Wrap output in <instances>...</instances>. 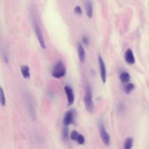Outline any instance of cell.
<instances>
[{
    "label": "cell",
    "mask_w": 149,
    "mask_h": 149,
    "mask_svg": "<svg viewBox=\"0 0 149 149\" xmlns=\"http://www.w3.org/2000/svg\"><path fill=\"white\" fill-rule=\"evenodd\" d=\"M68 136H69V130L68 126L64 125V127L62 129V136L63 140H67L68 139Z\"/></svg>",
    "instance_id": "cell-17"
},
{
    "label": "cell",
    "mask_w": 149,
    "mask_h": 149,
    "mask_svg": "<svg viewBox=\"0 0 149 149\" xmlns=\"http://www.w3.org/2000/svg\"><path fill=\"white\" fill-rule=\"evenodd\" d=\"M84 7H85L86 13L87 17L91 19L93 16V3L91 0H85Z\"/></svg>",
    "instance_id": "cell-10"
},
{
    "label": "cell",
    "mask_w": 149,
    "mask_h": 149,
    "mask_svg": "<svg viewBox=\"0 0 149 149\" xmlns=\"http://www.w3.org/2000/svg\"><path fill=\"white\" fill-rule=\"evenodd\" d=\"M119 79L123 83H127L130 81V76L129 73L126 72H123L120 74Z\"/></svg>",
    "instance_id": "cell-13"
},
{
    "label": "cell",
    "mask_w": 149,
    "mask_h": 149,
    "mask_svg": "<svg viewBox=\"0 0 149 149\" xmlns=\"http://www.w3.org/2000/svg\"><path fill=\"white\" fill-rule=\"evenodd\" d=\"M21 73L22 74V76L26 79H29L30 77V69L29 67L27 65H23L21 66L20 68Z\"/></svg>",
    "instance_id": "cell-12"
},
{
    "label": "cell",
    "mask_w": 149,
    "mask_h": 149,
    "mask_svg": "<svg viewBox=\"0 0 149 149\" xmlns=\"http://www.w3.org/2000/svg\"><path fill=\"white\" fill-rule=\"evenodd\" d=\"M84 102L86 109L90 113H92L94 111V105L93 101V95L91 92V87L87 85L86 89V94L84 97Z\"/></svg>",
    "instance_id": "cell-3"
},
{
    "label": "cell",
    "mask_w": 149,
    "mask_h": 149,
    "mask_svg": "<svg viewBox=\"0 0 149 149\" xmlns=\"http://www.w3.org/2000/svg\"><path fill=\"white\" fill-rule=\"evenodd\" d=\"M77 143L80 144H84V143H85V139H84V137L81 134H79V136H78V138L77 139Z\"/></svg>",
    "instance_id": "cell-20"
},
{
    "label": "cell",
    "mask_w": 149,
    "mask_h": 149,
    "mask_svg": "<svg viewBox=\"0 0 149 149\" xmlns=\"http://www.w3.org/2000/svg\"><path fill=\"white\" fill-rule=\"evenodd\" d=\"M77 52L79 60L81 62H84L85 61V50L80 43L78 44L77 45Z\"/></svg>",
    "instance_id": "cell-11"
},
{
    "label": "cell",
    "mask_w": 149,
    "mask_h": 149,
    "mask_svg": "<svg viewBox=\"0 0 149 149\" xmlns=\"http://www.w3.org/2000/svg\"><path fill=\"white\" fill-rule=\"evenodd\" d=\"M82 42L86 46H88L90 44V41L87 36H83L82 38Z\"/></svg>",
    "instance_id": "cell-21"
},
{
    "label": "cell",
    "mask_w": 149,
    "mask_h": 149,
    "mask_svg": "<svg viewBox=\"0 0 149 149\" xmlns=\"http://www.w3.org/2000/svg\"><path fill=\"white\" fill-rule=\"evenodd\" d=\"M125 59L126 62L130 64L133 65L135 63V58L133 52L130 48H128L125 53Z\"/></svg>",
    "instance_id": "cell-9"
},
{
    "label": "cell",
    "mask_w": 149,
    "mask_h": 149,
    "mask_svg": "<svg viewBox=\"0 0 149 149\" xmlns=\"http://www.w3.org/2000/svg\"><path fill=\"white\" fill-rule=\"evenodd\" d=\"M31 22L33 24V26L34 27V30L35 31V34L36 35L37 38L38 39V42L41 47V48L45 49L46 48V45H45V42L44 38V36L42 33V30L41 29V27L40 26L38 18L37 16V15L36 12L33 10L31 12Z\"/></svg>",
    "instance_id": "cell-1"
},
{
    "label": "cell",
    "mask_w": 149,
    "mask_h": 149,
    "mask_svg": "<svg viewBox=\"0 0 149 149\" xmlns=\"http://www.w3.org/2000/svg\"><path fill=\"white\" fill-rule=\"evenodd\" d=\"M0 104L2 106L4 107L6 105V98L3 89L0 86Z\"/></svg>",
    "instance_id": "cell-16"
},
{
    "label": "cell",
    "mask_w": 149,
    "mask_h": 149,
    "mask_svg": "<svg viewBox=\"0 0 149 149\" xmlns=\"http://www.w3.org/2000/svg\"><path fill=\"white\" fill-rule=\"evenodd\" d=\"M99 130L103 143L107 146L109 145L110 142V137L109 134L107 132L104 124L102 122H100L99 124Z\"/></svg>",
    "instance_id": "cell-7"
},
{
    "label": "cell",
    "mask_w": 149,
    "mask_h": 149,
    "mask_svg": "<svg viewBox=\"0 0 149 149\" xmlns=\"http://www.w3.org/2000/svg\"><path fill=\"white\" fill-rule=\"evenodd\" d=\"M74 13H75L76 14H77V15H81L82 14L81 9V8H80L79 6H76L74 8Z\"/></svg>",
    "instance_id": "cell-22"
},
{
    "label": "cell",
    "mask_w": 149,
    "mask_h": 149,
    "mask_svg": "<svg viewBox=\"0 0 149 149\" xmlns=\"http://www.w3.org/2000/svg\"><path fill=\"white\" fill-rule=\"evenodd\" d=\"M25 100H26V104L27 105V110L29 111V115H30V116L33 119L35 120L36 118V112L35 107L33 104V102L31 98L28 95H26L25 96Z\"/></svg>",
    "instance_id": "cell-5"
},
{
    "label": "cell",
    "mask_w": 149,
    "mask_h": 149,
    "mask_svg": "<svg viewBox=\"0 0 149 149\" xmlns=\"http://www.w3.org/2000/svg\"><path fill=\"white\" fill-rule=\"evenodd\" d=\"M134 85L132 83H127L126 84L125 86L124 87V90H125V92L128 94H130L132 91L134 89Z\"/></svg>",
    "instance_id": "cell-15"
},
{
    "label": "cell",
    "mask_w": 149,
    "mask_h": 149,
    "mask_svg": "<svg viewBox=\"0 0 149 149\" xmlns=\"http://www.w3.org/2000/svg\"><path fill=\"white\" fill-rule=\"evenodd\" d=\"M2 58L3 59L4 61V62H5L6 63H8L9 61V56H8V52L7 49L4 48L2 49Z\"/></svg>",
    "instance_id": "cell-18"
},
{
    "label": "cell",
    "mask_w": 149,
    "mask_h": 149,
    "mask_svg": "<svg viewBox=\"0 0 149 149\" xmlns=\"http://www.w3.org/2000/svg\"><path fill=\"white\" fill-rule=\"evenodd\" d=\"M98 65H99V68H100L101 78L102 79L103 83H105L106 79H107V70H106L105 63H104V60L101 55L98 56Z\"/></svg>",
    "instance_id": "cell-6"
},
{
    "label": "cell",
    "mask_w": 149,
    "mask_h": 149,
    "mask_svg": "<svg viewBox=\"0 0 149 149\" xmlns=\"http://www.w3.org/2000/svg\"><path fill=\"white\" fill-rule=\"evenodd\" d=\"M79 133L77 132V131L76 130H73L72 132H71V134H70V138L72 140H74V141H77V139L78 138V136L79 135Z\"/></svg>",
    "instance_id": "cell-19"
},
{
    "label": "cell",
    "mask_w": 149,
    "mask_h": 149,
    "mask_svg": "<svg viewBox=\"0 0 149 149\" xmlns=\"http://www.w3.org/2000/svg\"><path fill=\"white\" fill-rule=\"evenodd\" d=\"M65 91L67 97V100L68 105H71L73 104L74 101V95L73 93V91L72 88H70L68 86H66L64 87Z\"/></svg>",
    "instance_id": "cell-8"
},
{
    "label": "cell",
    "mask_w": 149,
    "mask_h": 149,
    "mask_svg": "<svg viewBox=\"0 0 149 149\" xmlns=\"http://www.w3.org/2000/svg\"><path fill=\"white\" fill-rule=\"evenodd\" d=\"M76 116V111L74 109L68 111L63 117V123L65 126H69L74 122L75 118Z\"/></svg>",
    "instance_id": "cell-4"
},
{
    "label": "cell",
    "mask_w": 149,
    "mask_h": 149,
    "mask_svg": "<svg viewBox=\"0 0 149 149\" xmlns=\"http://www.w3.org/2000/svg\"><path fill=\"white\" fill-rule=\"evenodd\" d=\"M133 139L131 137H127L124 143L125 149H130L132 147Z\"/></svg>",
    "instance_id": "cell-14"
},
{
    "label": "cell",
    "mask_w": 149,
    "mask_h": 149,
    "mask_svg": "<svg viewBox=\"0 0 149 149\" xmlns=\"http://www.w3.org/2000/svg\"><path fill=\"white\" fill-rule=\"evenodd\" d=\"M66 67L64 63L61 61H58L53 66L51 74L52 76L56 79L63 77L66 74Z\"/></svg>",
    "instance_id": "cell-2"
},
{
    "label": "cell",
    "mask_w": 149,
    "mask_h": 149,
    "mask_svg": "<svg viewBox=\"0 0 149 149\" xmlns=\"http://www.w3.org/2000/svg\"><path fill=\"white\" fill-rule=\"evenodd\" d=\"M123 105L122 104H120L119 105V107H118V108H119V110L120 111H122L123 109Z\"/></svg>",
    "instance_id": "cell-23"
}]
</instances>
